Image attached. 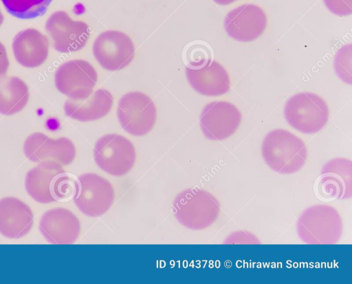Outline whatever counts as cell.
Returning a JSON list of instances; mask_svg holds the SVG:
<instances>
[{"label": "cell", "mask_w": 352, "mask_h": 284, "mask_svg": "<svg viewBox=\"0 0 352 284\" xmlns=\"http://www.w3.org/2000/svg\"><path fill=\"white\" fill-rule=\"evenodd\" d=\"M39 230L50 243L72 244L80 235V223L78 217L69 210L56 208L42 215Z\"/></svg>", "instance_id": "2e32d148"}, {"label": "cell", "mask_w": 352, "mask_h": 284, "mask_svg": "<svg viewBox=\"0 0 352 284\" xmlns=\"http://www.w3.org/2000/svg\"><path fill=\"white\" fill-rule=\"evenodd\" d=\"M113 98L104 89H98L83 99L69 98L64 104L65 114L80 122H89L104 117L111 111Z\"/></svg>", "instance_id": "ffe728a7"}, {"label": "cell", "mask_w": 352, "mask_h": 284, "mask_svg": "<svg viewBox=\"0 0 352 284\" xmlns=\"http://www.w3.org/2000/svg\"><path fill=\"white\" fill-rule=\"evenodd\" d=\"M318 190L324 198L346 199L352 197V163L349 159L336 157L322 167Z\"/></svg>", "instance_id": "9a60e30c"}, {"label": "cell", "mask_w": 352, "mask_h": 284, "mask_svg": "<svg viewBox=\"0 0 352 284\" xmlns=\"http://www.w3.org/2000/svg\"><path fill=\"white\" fill-rule=\"evenodd\" d=\"M75 182L63 166L54 161H45L27 173L25 188L36 201L50 204L68 198L74 191Z\"/></svg>", "instance_id": "7a4b0ae2"}, {"label": "cell", "mask_w": 352, "mask_h": 284, "mask_svg": "<svg viewBox=\"0 0 352 284\" xmlns=\"http://www.w3.org/2000/svg\"><path fill=\"white\" fill-rule=\"evenodd\" d=\"M9 67V61L4 45L0 43V78L3 77Z\"/></svg>", "instance_id": "d4e9b609"}, {"label": "cell", "mask_w": 352, "mask_h": 284, "mask_svg": "<svg viewBox=\"0 0 352 284\" xmlns=\"http://www.w3.org/2000/svg\"><path fill=\"white\" fill-rule=\"evenodd\" d=\"M52 0H1L7 11L21 19H34L43 15Z\"/></svg>", "instance_id": "7402d4cb"}, {"label": "cell", "mask_w": 352, "mask_h": 284, "mask_svg": "<svg viewBox=\"0 0 352 284\" xmlns=\"http://www.w3.org/2000/svg\"><path fill=\"white\" fill-rule=\"evenodd\" d=\"M93 53L105 69L117 71L128 66L135 56V46L125 33L117 30L102 32L95 39Z\"/></svg>", "instance_id": "9c48e42d"}, {"label": "cell", "mask_w": 352, "mask_h": 284, "mask_svg": "<svg viewBox=\"0 0 352 284\" xmlns=\"http://www.w3.org/2000/svg\"><path fill=\"white\" fill-rule=\"evenodd\" d=\"M3 21V16L0 11V25L2 24Z\"/></svg>", "instance_id": "4316f807"}, {"label": "cell", "mask_w": 352, "mask_h": 284, "mask_svg": "<svg viewBox=\"0 0 352 284\" xmlns=\"http://www.w3.org/2000/svg\"><path fill=\"white\" fill-rule=\"evenodd\" d=\"M98 80L94 67L85 60L76 59L62 64L54 76L56 89L73 99H83L90 96Z\"/></svg>", "instance_id": "30bf717a"}, {"label": "cell", "mask_w": 352, "mask_h": 284, "mask_svg": "<svg viewBox=\"0 0 352 284\" xmlns=\"http://www.w3.org/2000/svg\"><path fill=\"white\" fill-rule=\"evenodd\" d=\"M45 29L59 52L70 53L82 49L89 38V27L84 21H74L63 10L48 18Z\"/></svg>", "instance_id": "8fae6325"}, {"label": "cell", "mask_w": 352, "mask_h": 284, "mask_svg": "<svg viewBox=\"0 0 352 284\" xmlns=\"http://www.w3.org/2000/svg\"><path fill=\"white\" fill-rule=\"evenodd\" d=\"M261 154L272 170L288 175L298 171L305 165L307 149L300 138L289 131L277 129L267 133L264 138Z\"/></svg>", "instance_id": "6da1fadb"}, {"label": "cell", "mask_w": 352, "mask_h": 284, "mask_svg": "<svg viewBox=\"0 0 352 284\" xmlns=\"http://www.w3.org/2000/svg\"><path fill=\"white\" fill-rule=\"evenodd\" d=\"M213 1L217 4L225 6V5L230 4V3L236 1V0H213Z\"/></svg>", "instance_id": "484cf974"}, {"label": "cell", "mask_w": 352, "mask_h": 284, "mask_svg": "<svg viewBox=\"0 0 352 284\" xmlns=\"http://www.w3.org/2000/svg\"><path fill=\"white\" fill-rule=\"evenodd\" d=\"M351 44L344 45L335 56L333 63L338 76L349 85H351Z\"/></svg>", "instance_id": "603a6c76"}, {"label": "cell", "mask_w": 352, "mask_h": 284, "mask_svg": "<svg viewBox=\"0 0 352 284\" xmlns=\"http://www.w3.org/2000/svg\"><path fill=\"white\" fill-rule=\"evenodd\" d=\"M94 159L97 166L106 173L121 177L133 167L136 160L135 149L123 135L106 134L96 141Z\"/></svg>", "instance_id": "8992f818"}, {"label": "cell", "mask_w": 352, "mask_h": 284, "mask_svg": "<svg viewBox=\"0 0 352 284\" xmlns=\"http://www.w3.org/2000/svg\"><path fill=\"white\" fill-rule=\"evenodd\" d=\"M29 91L26 84L16 76L0 78V113L13 115L27 105Z\"/></svg>", "instance_id": "44dd1931"}, {"label": "cell", "mask_w": 352, "mask_h": 284, "mask_svg": "<svg viewBox=\"0 0 352 284\" xmlns=\"http://www.w3.org/2000/svg\"><path fill=\"white\" fill-rule=\"evenodd\" d=\"M329 111L326 102L318 95L301 92L294 95L284 107L288 124L306 134L320 131L327 123Z\"/></svg>", "instance_id": "5b68a950"}, {"label": "cell", "mask_w": 352, "mask_h": 284, "mask_svg": "<svg viewBox=\"0 0 352 284\" xmlns=\"http://www.w3.org/2000/svg\"><path fill=\"white\" fill-rule=\"evenodd\" d=\"M12 50L15 59L20 65L28 68L36 67L47 58L49 41L38 30L28 28L15 36Z\"/></svg>", "instance_id": "d6986e66"}, {"label": "cell", "mask_w": 352, "mask_h": 284, "mask_svg": "<svg viewBox=\"0 0 352 284\" xmlns=\"http://www.w3.org/2000/svg\"><path fill=\"white\" fill-rule=\"evenodd\" d=\"M117 115L124 131L132 135L142 136L153 128L157 109L155 103L147 95L140 91H131L120 98Z\"/></svg>", "instance_id": "ba28073f"}, {"label": "cell", "mask_w": 352, "mask_h": 284, "mask_svg": "<svg viewBox=\"0 0 352 284\" xmlns=\"http://www.w3.org/2000/svg\"><path fill=\"white\" fill-rule=\"evenodd\" d=\"M323 2L334 14L346 16L352 12V0H323Z\"/></svg>", "instance_id": "cb8c5ba5"}, {"label": "cell", "mask_w": 352, "mask_h": 284, "mask_svg": "<svg viewBox=\"0 0 352 284\" xmlns=\"http://www.w3.org/2000/svg\"><path fill=\"white\" fill-rule=\"evenodd\" d=\"M190 86L198 93L207 96H219L228 91L230 80L226 69L215 61H208L200 68H186Z\"/></svg>", "instance_id": "ac0fdd59"}, {"label": "cell", "mask_w": 352, "mask_h": 284, "mask_svg": "<svg viewBox=\"0 0 352 284\" xmlns=\"http://www.w3.org/2000/svg\"><path fill=\"white\" fill-rule=\"evenodd\" d=\"M241 122V113L232 104L214 101L207 104L200 115V127L210 140H223L232 135Z\"/></svg>", "instance_id": "7c38bea8"}, {"label": "cell", "mask_w": 352, "mask_h": 284, "mask_svg": "<svg viewBox=\"0 0 352 284\" xmlns=\"http://www.w3.org/2000/svg\"><path fill=\"white\" fill-rule=\"evenodd\" d=\"M172 211L181 225L192 230H201L210 227L217 220L220 204L210 193L192 188L177 195Z\"/></svg>", "instance_id": "3957f363"}, {"label": "cell", "mask_w": 352, "mask_h": 284, "mask_svg": "<svg viewBox=\"0 0 352 284\" xmlns=\"http://www.w3.org/2000/svg\"><path fill=\"white\" fill-rule=\"evenodd\" d=\"M23 152L31 162L54 161L63 166L70 164L76 153L74 143L67 138L53 139L40 132L34 133L26 138Z\"/></svg>", "instance_id": "4fadbf2b"}, {"label": "cell", "mask_w": 352, "mask_h": 284, "mask_svg": "<svg viewBox=\"0 0 352 284\" xmlns=\"http://www.w3.org/2000/svg\"><path fill=\"white\" fill-rule=\"evenodd\" d=\"M267 16L259 6L248 3L230 11L224 19V29L232 39L250 42L258 38L267 25Z\"/></svg>", "instance_id": "5bb4252c"}, {"label": "cell", "mask_w": 352, "mask_h": 284, "mask_svg": "<svg viewBox=\"0 0 352 284\" xmlns=\"http://www.w3.org/2000/svg\"><path fill=\"white\" fill-rule=\"evenodd\" d=\"M34 215L31 208L18 198L0 199V234L8 239H19L31 230Z\"/></svg>", "instance_id": "e0dca14e"}, {"label": "cell", "mask_w": 352, "mask_h": 284, "mask_svg": "<svg viewBox=\"0 0 352 284\" xmlns=\"http://www.w3.org/2000/svg\"><path fill=\"white\" fill-rule=\"evenodd\" d=\"M342 221L338 210L327 204H316L299 216L296 230L307 244H336L342 236Z\"/></svg>", "instance_id": "277c9868"}, {"label": "cell", "mask_w": 352, "mask_h": 284, "mask_svg": "<svg viewBox=\"0 0 352 284\" xmlns=\"http://www.w3.org/2000/svg\"><path fill=\"white\" fill-rule=\"evenodd\" d=\"M74 201L84 215L96 217L103 215L114 201L112 184L99 175H80L75 182Z\"/></svg>", "instance_id": "52a82bcc"}]
</instances>
